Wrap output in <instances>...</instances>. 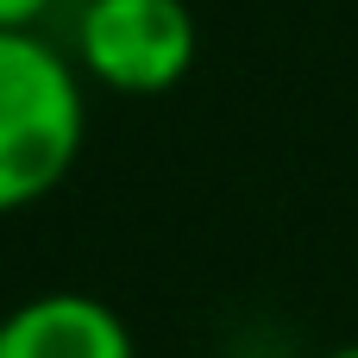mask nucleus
Wrapping results in <instances>:
<instances>
[{"instance_id":"f03ea898","label":"nucleus","mask_w":358,"mask_h":358,"mask_svg":"<svg viewBox=\"0 0 358 358\" xmlns=\"http://www.w3.org/2000/svg\"><path fill=\"white\" fill-rule=\"evenodd\" d=\"M195 13L182 0H88L76 63L113 94H164L195 69Z\"/></svg>"},{"instance_id":"f257e3e1","label":"nucleus","mask_w":358,"mask_h":358,"mask_svg":"<svg viewBox=\"0 0 358 358\" xmlns=\"http://www.w3.org/2000/svg\"><path fill=\"white\" fill-rule=\"evenodd\" d=\"M82 76L38 31H0V214L44 201L82 157Z\"/></svg>"},{"instance_id":"20e7f679","label":"nucleus","mask_w":358,"mask_h":358,"mask_svg":"<svg viewBox=\"0 0 358 358\" xmlns=\"http://www.w3.org/2000/svg\"><path fill=\"white\" fill-rule=\"evenodd\" d=\"M50 0H0V31H31Z\"/></svg>"},{"instance_id":"39448f33","label":"nucleus","mask_w":358,"mask_h":358,"mask_svg":"<svg viewBox=\"0 0 358 358\" xmlns=\"http://www.w3.org/2000/svg\"><path fill=\"white\" fill-rule=\"evenodd\" d=\"M327 358H358V346H340V352H327Z\"/></svg>"},{"instance_id":"7ed1b4c3","label":"nucleus","mask_w":358,"mask_h":358,"mask_svg":"<svg viewBox=\"0 0 358 358\" xmlns=\"http://www.w3.org/2000/svg\"><path fill=\"white\" fill-rule=\"evenodd\" d=\"M0 358H138V346L101 296L50 289L0 315Z\"/></svg>"}]
</instances>
